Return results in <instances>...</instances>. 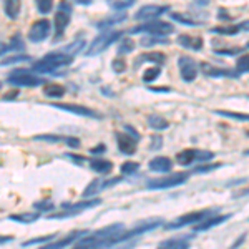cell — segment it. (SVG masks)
<instances>
[{"label":"cell","mask_w":249,"mask_h":249,"mask_svg":"<svg viewBox=\"0 0 249 249\" xmlns=\"http://www.w3.org/2000/svg\"><path fill=\"white\" fill-rule=\"evenodd\" d=\"M178 43L183 45L184 48H190V50H201L204 45V40L201 37H191V35H179Z\"/></svg>","instance_id":"d6986e66"},{"label":"cell","mask_w":249,"mask_h":249,"mask_svg":"<svg viewBox=\"0 0 249 249\" xmlns=\"http://www.w3.org/2000/svg\"><path fill=\"white\" fill-rule=\"evenodd\" d=\"M148 166H150V170L155 173H168V171H171L173 161L170 158H166V156H156V158L151 160Z\"/></svg>","instance_id":"ac0fdd59"},{"label":"cell","mask_w":249,"mask_h":249,"mask_svg":"<svg viewBox=\"0 0 249 249\" xmlns=\"http://www.w3.org/2000/svg\"><path fill=\"white\" fill-rule=\"evenodd\" d=\"M73 2H77V3H80V5H90L93 0H73Z\"/></svg>","instance_id":"db71d44e"},{"label":"cell","mask_w":249,"mask_h":249,"mask_svg":"<svg viewBox=\"0 0 249 249\" xmlns=\"http://www.w3.org/2000/svg\"><path fill=\"white\" fill-rule=\"evenodd\" d=\"M248 47H249V42H248Z\"/></svg>","instance_id":"91938a15"},{"label":"cell","mask_w":249,"mask_h":249,"mask_svg":"<svg viewBox=\"0 0 249 249\" xmlns=\"http://www.w3.org/2000/svg\"><path fill=\"white\" fill-rule=\"evenodd\" d=\"M151 91H170L166 87H161V88H158V87H155V88H150Z\"/></svg>","instance_id":"9f6ffc18"},{"label":"cell","mask_w":249,"mask_h":249,"mask_svg":"<svg viewBox=\"0 0 249 249\" xmlns=\"http://www.w3.org/2000/svg\"><path fill=\"white\" fill-rule=\"evenodd\" d=\"M102 203V199H90V201H82V203H77V204H67L63 203L62 208L65 211L63 213H58V214H52L50 219H60V218H70V216H75L78 214L80 211H85V210H90V208L93 206H98V204Z\"/></svg>","instance_id":"52a82bcc"},{"label":"cell","mask_w":249,"mask_h":249,"mask_svg":"<svg viewBox=\"0 0 249 249\" xmlns=\"http://www.w3.org/2000/svg\"><path fill=\"white\" fill-rule=\"evenodd\" d=\"M52 107L58 108V110H63V111H68V113L87 116V118H96V120L102 118V115H98L95 110H91V108L82 107V105H75V103H55V105H52Z\"/></svg>","instance_id":"8fae6325"},{"label":"cell","mask_w":249,"mask_h":249,"mask_svg":"<svg viewBox=\"0 0 249 249\" xmlns=\"http://www.w3.org/2000/svg\"><path fill=\"white\" fill-rule=\"evenodd\" d=\"M249 29V20L246 23H241V25H231V27H214L211 29L213 34H223V35H234L239 30H246Z\"/></svg>","instance_id":"4316f807"},{"label":"cell","mask_w":249,"mask_h":249,"mask_svg":"<svg viewBox=\"0 0 249 249\" xmlns=\"http://www.w3.org/2000/svg\"><path fill=\"white\" fill-rule=\"evenodd\" d=\"M136 142H138V140L133 138V136L128 135V133H118V135H116V143H118L120 153L126 155V156L133 155L136 151Z\"/></svg>","instance_id":"5bb4252c"},{"label":"cell","mask_w":249,"mask_h":249,"mask_svg":"<svg viewBox=\"0 0 249 249\" xmlns=\"http://www.w3.org/2000/svg\"><path fill=\"white\" fill-rule=\"evenodd\" d=\"M190 178L188 173H173L170 176H164V178H158V179H148L146 188L148 190H166V188H175L183 184L186 179Z\"/></svg>","instance_id":"3957f363"},{"label":"cell","mask_w":249,"mask_h":249,"mask_svg":"<svg viewBox=\"0 0 249 249\" xmlns=\"http://www.w3.org/2000/svg\"><path fill=\"white\" fill-rule=\"evenodd\" d=\"M198 151L199 150H193V148L179 151V153L176 155V161L181 164V166H190L193 161H198Z\"/></svg>","instance_id":"603a6c76"},{"label":"cell","mask_w":249,"mask_h":249,"mask_svg":"<svg viewBox=\"0 0 249 249\" xmlns=\"http://www.w3.org/2000/svg\"><path fill=\"white\" fill-rule=\"evenodd\" d=\"M138 168H140V163L126 161V163L122 164V173H123V175H133V173L138 171Z\"/></svg>","instance_id":"7bdbcfd3"},{"label":"cell","mask_w":249,"mask_h":249,"mask_svg":"<svg viewBox=\"0 0 249 249\" xmlns=\"http://www.w3.org/2000/svg\"><path fill=\"white\" fill-rule=\"evenodd\" d=\"M216 168H221V164H206V166H198V168H195L193 170V173H208V171H213V170H216Z\"/></svg>","instance_id":"7dc6e473"},{"label":"cell","mask_w":249,"mask_h":249,"mask_svg":"<svg viewBox=\"0 0 249 249\" xmlns=\"http://www.w3.org/2000/svg\"><path fill=\"white\" fill-rule=\"evenodd\" d=\"M65 87L57 85V83H52V85H47L43 88V93H45L48 98H62L65 95Z\"/></svg>","instance_id":"f1b7e54d"},{"label":"cell","mask_w":249,"mask_h":249,"mask_svg":"<svg viewBox=\"0 0 249 249\" xmlns=\"http://www.w3.org/2000/svg\"><path fill=\"white\" fill-rule=\"evenodd\" d=\"M193 239V234H190L188 238H171V239H166L160 244V248L163 249H170V248H175V249H186L190 248V241Z\"/></svg>","instance_id":"7402d4cb"},{"label":"cell","mask_w":249,"mask_h":249,"mask_svg":"<svg viewBox=\"0 0 249 249\" xmlns=\"http://www.w3.org/2000/svg\"><path fill=\"white\" fill-rule=\"evenodd\" d=\"M170 7L166 5H144L135 14L136 20H153L160 15H163L164 12H168Z\"/></svg>","instance_id":"4fadbf2b"},{"label":"cell","mask_w":249,"mask_h":249,"mask_svg":"<svg viewBox=\"0 0 249 249\" xmlns=\"http://www.w3.org/2000/svg\"><path fill=\"white\" fill-rule=\"evenodd\" d=\"M196 3H199V5H208L210 3V0H195Z\"/></svg>","instance_id":"6f0895ef"},{"label":"cell","mask_w":249,"mask_h":249,"mask_svg":"<svg viewBox=\"0 0 249 249\" xmlns=\"http://www.w3.org/2000/svg\"><path fill=\"white\" fill-rule=\"evenodd\" d=\"M248 155H249V151H248Z\"/></svg>","instance_id":"6125c7cd"},{"label":"cell","mask_w":249,"mask_h":249,"mask_svg":"<svg viewBox=\"0 0 249 249\" xmlns=\"http://www.w3.org/2000/svg\"><path fill=\"white\" fill-rule=\"evenodd\" d=\"M199 68H201V71L206 75V77H214V78H219V77L234 78V77H238V75H236V71L228 70V68H218V67L211 65V63H208V62H203L201 65H199Z\"/></svg>","instance_id":"2e32d148"},{"label":"cell","mask_w":249,"mask_h":249,"mask_svg":"<svg viewBox=\"0 0 249 249\" xmlns=\"http://www.w3.org/2000/svg\"><path fill=\"white\" fill-rule=\"evenodd\" d=\"M35 2H37V7H38L40 14H50V12H52L53 0H35Z\"/></svg>","instance_id":"60d3db41"},{"label":"cell","mask_w":249,"mask_h":249,"mask_svg":"<svg viewBox=\"0 0 249 249\" xmlns=\"http://www.w3.org/2000/svg\"><path fill=\"white\" fill-rule=\"evenodd\" d=\"M34 208L38 211H52V210H55V204H53V201H50V199H42V201L35 203Z\"/></svg>","instance_id":"b9f144b4"},{"label":"cell","mask_w":249,"mask_h":249,"mask_svg":"<svg viewBox=\"0 0 249 249\" xmlns=\"http://www.w3.org/2000/svg\"><path fill=\"white\" fill-rule=\"evenodd\" d=\"M124 18H126V14L113 15V17H108V18H105V20H102L100 23H96V27H98V29H102V30H105V29H108V27L115 25V23L122 22V20H124Z\"/></svg>","instance_id":"e575fe53"},{"label":"cell","mask_w":249,"mask_h":249,"mask_svg":"<svg viewBox=\"0 0 249 249\" xmlns=\"http://www.w3.org/2000/svg\"><path fill=\"white\" fill-rule=\"evenodd\" d=\"M133 48H135V42L131 38H124L122 40V43H120V47H118V53H130V52H133Z\"/></svg>","instance_id":"f35d334b"},{"label":"cell","mask_w":249,"mask_h":249,"mask_svg":"<svg viewBox=\"0 0 249 249\" xmlns=\"http://www.w3.org/2000/svg\"><path fill=\"white\" fill-rule=\"evenodd\" d=\"M140 60H146L150 63H158V65H163L166 62V55L161 53V52H148V53L142 55Z\"/></svg>","instance_id":"f546056e"},{"label":"cell","mask_w":249,"mask_h":249,"mask_svg":"<svg viewBox=\"0 0 249 249\" xmlns=\"http://www.w3.org/2000/svg\"><path fill=\"white\" fill-rule=\"evenodd\" d=\"M151 150H158V148H161L163 146V138L161 136H153V138H151Z\"/></svg>","instance_id":"c3c4849f"},{"label":"cell","mask_w":249,"mask_h":249,"mask_svg":"<svg viewBox=\"0 0 249 249\" xmlns=\"http://www.w3.org/2000/svg\"><path fill=\"white\" fill-rule=\"evenodd\" d=\"M160 75H161V68H160V67L146 68V70H144V73H143V82L150 83V82H153V80L158 78Z\"/></svg>","instance_id":"8d00e7d4"},{"label":"cell","mask_w":249,"mask_h":249,"mask_svg":"<svg viewBox=\"0 0 249 249\" xmlns=\"http://www.w3.org/2000/svg\"><path fill=\"white\" fill-rule=\"evenodd\" d=\"M30 57L29 55H15V57H10V58H5L0 62V65H14V63H20V62H30Z\"/></svg>","instance_id":"74e56055"},{"label":"cell","mask_w":249,"mask_h":249,"mask_svg":"<svg viewBox=\"0 0 249 249\" xmlns=\"http://www.w3.org/2000/svg\"><path fill=\"white\" fill-rule=\"evenodd\" d=\"M124 131H126L128 135H131V136H133V138L140 140V133H138V131L133 130V128H131V126H128V124H126V126H124Z\"/></svg>","instance_id":"f907efd6"},{"label":"cell","mask_w":249,"mask_h":249,"mask_svg":"<svg viewBox=\"0 0 249 249\" xmlns=\"http://www.w3.org/2000/svg\"><path fill=\"white\" fill-rule=\"evenodd\" d=\"M60 9L58 10H63V12H68V14H70V12H71V7L70 5H68V3H65V2H62V3H60Z\"/></svg>","instance_id":"f5cc1de1"},{"label":"cell","mask_w":249,"mask_h":249,"mask_svg":"<svg viewBox=\"0 0 249 249\" xmlns=\"http://www.w3.org/2000/svg\"><path fill=\"white\" fill-rule=\"evenodd\" d=\"M105 190V179H93L88 186L83 190V198H91L93 195H96L98 191Z\"/></svg>","instance_id":"83f0119b"},{"label":"cell","mask_w":249,"mask_h":249,"mask_svg":"<svg viewBox=\"0 0 249 249\" xmlns=\"http://www.w3.org/2000/svg\"><path fill=\"white\" fill-rule=\"evenodd\" d=\"M52 239H53V234H52V236H45V238H35V239L25 241L22 246L27 248V246H34V244H47V243H50Z\"/></svg>","instance_id":"ee69618b"},{"label":"cell","mask_w":249,"mask_h":249,"mask_svg":"<svg viewBox=\"0 0 249 249\" xmlns=\"http://www.w3.org/2000/svg\"><path fill=\"white\" fill-rule=\"evenodd\" d=\"M9 50H10L9 47H7V45H3V43H0V55H2V53H5V52H9Z\"/></svg>","instance_id":"11a10c76"},{"label":"cell","mask_w":249,"mask_h":249,"mask_svg":"<svg viewBox=\"0 0 249 249\" xmlns=\"http://www.w3.org/2000/svg\"><path fill=\"white\" fill-rule=\"evenodd\" d=\"M40 218V213H22V214H12V221H18V223H34Z\"/></svg>","instance_id":"836d02e7"},{"label":"cell","mask_w":249,"mask_h":249,"mask_svg":"<svg viewBox=\"0 0 249 249\" xmlns=\"http://www.w3.org/2000/svg\"><path fill=\"white\" fill-rule=\"evenodd\" d=\"M122 35H123L122 32H103V34H100L98 37L91 42L90 48L87 50V55L88 57H93V55L102 53L105 48L111 45V43H115L116 40H120Z\"/></svg>","instance_id":"277c9868"},{"label":"cell","mask_w":249,"mask_h":249,"mask_svg":"<svg viewBox=\"0 0 249 249\" xmlns=\"http://www.w3.org/2000/svg\"><path fill=\"white\" fill-rule=\"evenodd\" d=\"M148 124H150V128H153L155 131L166 130V128L170 126L168 120L164 118V116H161V115H150V116H148Z\"/></svg>","instance_id":"d4e9b609"},{"label":"cell","mask_w":249,"mask_h":249,"mask_svg":"<svg viewBox=\"0 0 249 249\" xmlns=\"http://www.w3.org/2000/svg\"><path fill=\"white\" fill-rule=\"evenodd\" d=\"M170 17H171V20L183 23V25H190V27H199V25H201V22H196V20H193V18H190V17H186V15L178 14V12H171Z\"/></svg>","instance_id":"4dcf8cb0"},{"label":"cell","mask_w":249,"mask_h":249,"mask_svg":"<svg viewBox=\"0 0 249 249\" xmlns=\"http://www.w3.org/2000/svg\"><path fill=\"white\" fill-rule=\"evenodd\" d=\"M7 82L10 83V85L14 87H38L42 85V83H45V80L37 77V75H34L32 71H27V70H15L14 73L9 75V78H7Z\"/></svg>","instance_id":"5b68a950"},{"label":"cell","mask_w":249,"mask_h":249,"mask_svg":"<svg viewBox=\"0 0 249 249\" xmlns=\"http://www.w3.org/2000/svg\"><path fill=\"white\" fill-rule=\"evenodd\" d=\"M90 168L93 171L100 173V175H108V173H111V170H113V163L103 158H95L90 161Z\"/></svg>","instance_id":"cb8c5ba5"},{"label":"cell","mask_w":249,"mask_h":249,"mask_svg":"<svg viewBox=\"0 0 249 249\" xmlns=\"http://www.w3.org/2000/svg\"><path fill=\"white\" fill-rule=\"evenodd\" d=\"M236 70H238V73L249 71V55H243V57L238 58V62H236Z\"/></svg>","instance_id":"ab89813d"},{"label":"cell","mask_w":249,"mask_h":249,"mask_svg":"<svg viewBox=\"0 0 249 249\" xmlns=\"http://www.w3.org/2000/svg\"><path fill=\"white\" fill-rule=\"evenodd\" d=\"M50 22L45 18H42V20H37V22L34 23V25L30 27V30H29V40L30 42H34V43H40V42H43L47 37H48V34H50Z\"/></svg>","instance_id":"30bf717a"},{"label":"cell","mask_w":249,"mask_h":249,"mask_svg":"<svg viewBox=\"0 0 249 249\" xmlns=\"http://www.w3.org/2000/svg\"><path fill=\"white\" fill-rule=\"evenodd\" d=\"M73 57L63 52H53V53L45 55L38 63L34 65V71H40V73H52V71H57L58 68L68 67L71 63Z\"/></svg>","instance_id":"7a4b0ae2"},{"label":"cell","mask_w":249,"mask_h":249,"mask_svg":"<svg viewBox=\"0 0 249 249\" xmlns=\"http://www.w3.org/2000/svg\"><path fill=\"white\" fill-rule=\"evenodd\" d=\"M175 30L170 22H163V20H153V22H146L140 27H135L130 32L131 34H138V32H146L151 35H168Z\"/></svg>","instance_id":"ba28073f"},{"label":"cell","mask_w":249,"mask_h":249,"mask_svg":"<svg viewBox=\"0 0 249 249\" xmlns=\"http://www.w3.org/2000/svg\"><path fill=\"white\" fill-rule=\"evenodd\" d=\"M35 142H47V143H67L71 148H80V140L73 136H60V135H37L34 136Z\"/></svg>","instance_id":"9a60e30c"},{"label":"cell","mask_w":249,"mask_h":249,"mask_svg":"<svg viewBox=\"0 0 249 249\" xmlns=\"http://www.w3.org/2000/svg\"><path fill=\"white\" fill-rule=\"evenodd\" d=\"M17 95H18V91H17V90H12V91H9V93H7L5 96H3V100H5V102H9V100L15 98Z\"/></svg>","instance_id":"816d5d0a"},{"label":"cell","mask_w":249,"mask_h":249,"mask_svg":"<svg viewBox=\"0 0 249 249\" xmlns=\"http://www.w3.org/2000/svg\"><path fill=\"white\" fill-rule=\"evenodd\" d=\"M163 224V219L160 218V219H144V221H140L138 224L133 228L131 231H128V232H122V238H120V243H123V241H126V239H131V238H135V236H140V234H144V232H148V231H153L156 230V228H160Z\"/></svg>","instance_id":"9c48e42d"},{"label":"cell","mask_w":249,"mask_h":249,"mask_svg":"<svg viewBox=\"0 0 249 249\" xmlns=\"http://www.w3.org/2000/svg\"><path fill=\"white\" fill-rule=\"evenodd\" d=\"M151 43H168L166 38H142V45L143 47H150Z\"/></svg>","instance_id":"bcb514c9"},{"label":"cell","mask_w":249,"mask_h":249,"mask_svg":"<svg viewBox=\"0 0 249 249\" xmlns=\"http://www.w3.org/2000/svg\"><path fill=\"white\" fill-rule=\"evenodd\" d=\"M82 48H85V40L83 38H77L75 42H71V43H68V45L63 48V53H68V55H71L73 57L75 53H78Z\"/></svg>","instance_id":"1f68e13d"},{"label":"cell","mask_w":249,"mask_h":249,"mask_svg":"<svg viewBox=\"0 0 249 249\" xmlns=\"http://www.w3.org/2000/svg\"><path fill=\"white\" fill-rule=\"evenodd\" d=\"M213 211L211 210H204V211H193V213H188V214H183L179 218H176L173 223L166 224L168 230H179V228H184V226H190V224H195V223H199V221L206 219L208 216H211Z\"/></svg>","instance_id":"8992f818"},{"label":"cell","mask_w":249,"mask_h":249,"mask_svg":"<svg viewBox=\"0 0 249 249\" xmlns=\"http://www.w3.org/2000/svg\"><path fill=\"white\" fill-rule=\"evenodd\" d=\"M108 7L115 10H126L128 7H131L135 3V0H107Z\"/></svg>","instance_id":"d590c367"},{"label":"cell","mask_w":249,"mask_h":249,"mask_svg":"<svg viewBox=\"0 0 249 249\" xmlns=\"http://www.w3.org/2000/svg\"><path fill=\"white\" fill-rule=\"evenodd\" d=\"M124 231V226L120 223L110 224L107 228H102L90 236H85L77 243V248H110L120 243L122 232Z\"/></svg>","instance_id":"6da1fadb"},{"label":"cell","mask_w":249,"mask_h":249,"mask_svg":"<svg viewBox=\"0 0 249 249\" xmlns=\"http://www.w3.org/2000/svg\"><path fill=\"white\" fill-rule=\"evenodd\" d=\"M88 231H75V232H71L70 236H65V238H62L60 241H55V243H47L45 246H43V249H60V248H65L68 246V244H71L75 239L80 238V236H83V234H87Z\"/></svg>","instance_id":"ffe728a7"},{"label":"cell","mask_w":249,"mask_h":249,"mask_svg":"<svg viewBox=\"0 0 249 249\" xmlns=\"http://www.w3.org/2000/svg\"><path fill=\"white\" fill-rule=\"evenodd\" d=\"M231 218V214H226V216H214V218H210V219H206V221H199L198 224H196V228H195V231L198 232V231H208V230H211V228H214V226H218V224L221 223H224V221H228Z\"/></svg>","instance_id":"44dd1931"},{"label":"cell","mask_w":249,"mask_h":249,"mask_svg":"<svg viewBox=\"0 0 249 249\" xmlns=\"http://www.w3.org/2000/svg\"><path fill=\"white\" fill-rule=\"evenodd\" d=\"M105 144H100V146H96V148H91L90 150V155H100V153H105Z\"/></svg>","instance_id":"681fc988"},{"label":"cell","mask_w":249,"mask_h":249,"mask_svg":"<svg viewBox=\"0 0 249 249\" xmlns=\"http://www.w3.org/2000/svg\"><path fill=\"white\" fill-rule=\"evenodd\" d=\"M20 7H22V3H20V0H5L3 2V10H5L7 17L9 18H17L18 14H20Z\"/></svg>","instance_id":"484cf974"},{"label":"cell","mask_w":249,"mask_h":249,"mask_svg":"<svg viewBox=\"0 0 249 249\" xmlns=\"http://www.w3.org/2000/svg\"><path fill=\"white\" fill-rule=\"evenodd\" d=\"M70 23V14L68 12H63V10H58L53 17V27H55V35L60 38L63 35V32L68 27Z\"/></svg>","instance_id":"e0dca14e"},{"label":"cell","mask_w":249,"mask_h":249,"mask_svg":"<svg viewBox=\"0 0 249 249\" xmlns=\"http://www.w3.org/2000/svg\"><path fill=\"white\" fill-rule=\"evenodd\" d=\"M0 88H2V82H0Z\"/></svg>","instance_id":"680465c9"},{"label":"cell","mask_w":249,"mask_h":249,"mask_svg":"<svg viewBox=\"0 0 249 249\" xmlns=\"http://www.w3.org/2000/svg\"><path fill=\"white\" fill-rule=\"evenodd\" d=\"M111 68H113L115 73H123V71L126 70V63H124V60L122 58H115L113 62H111Z\"/></svg>","instance_id":"f6af8a7d"},{"label":"cell","mask_w":249,"mask_h":249,"mask_svg":"<svg viewBox=\"0 0 249 249\" xmlns=\"http://www.w3.org/2000/svg\"><path fill=\"white\" fill-rule=\"evenodd\" d=\"M214 113L224 116V118L238 120V122H249V115L246 113H236V111H230V110H216Z\"/></svg>","instance_id":"d6a6232c"},{"label":"cell","mask_w":249,"mask_h":249,"mask_svg":"<svg viewBox=\"0 0 249 249\" xmlns=\"http://www.w3.org/2000/svg\"><path fill=\"white\" fill-rule=\"evenodd\" d=\"M179 65V71H181V78L184 82H195L196 77H198V65L196 62L190 57H179L178 60Z\"/></svg>","instance_id":"7c38bea8"},{"label":"cell","mask_w":249,"mask_h":249,"mask_svg":"<svg viewBox=\"0 0 249 249\" xmlns=\"http://www.w3.org/2000/svg\"><path fill=\"white\" fill-rule=\"evenodd\" d=\"M248 135H249V131H248Z\"/></svg>","instance_id":"94428289"}]
</instances>
